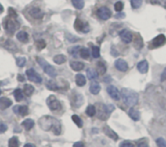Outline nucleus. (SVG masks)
Instances as JSON below:
<instances>
[{
  "instance_id": "obj_27",
  "label": "nucleus",
  "mask_w": 166,
  "mask_h": 147,
  "mask_svg": "<svg viewBox=\"0 0 166 147\" xmlns=\"http://www.w3.org/2000/svg\"><path fill=\"white\" fill-rule=\"evenodd\" d=\"M34 92V87L31 84H25L23 87V93L25 96H31V94Z\"/></svg>"
},
{
  "instance_id": "obj_28",
  "label": "nucleus",
  "mask_w": 166,
  "mask_h": 147,
  "mask_svg": "<svg viewBox=\"0 0 166 147\" xmlns=\"http://www.w3.org/2000/svg\"><path fill=\"white\" fill-rule=\"evenodd\" d=\"M46 86H47L48 88H49L50 90H52V91H56V90H58V85H57V83H56L55 80H48Z\"/></svg>"
},
{
  "instance_id": "obj_6",
  "label": "nucleus",
  "mask_w": 166,
  "mask_h": 147,
  "mask_svg": "<svg viewBox=\"0 0 166 147\" xmlns=\"http://www.w3.org/2000/svg\"><path fill=\"white\" fill-rule=\"evenodd\" d=\"M47 104L51 110H60L61 108V104L55 96H50L47 99Z\"/></svg>"
},
{
  "instance_id": "obj_4",
  "label": "nucleus",
  "mask_w": 166,
  "mask_h": 147,
  "mask_svg": "<svg viewBox=\"0 0 166 147\" xmlns=\"http://www.w3.org/2000/svg\"><path fill=\"white\" fill-rule=\"evenodd\" d=\"M37 62L39 63V64L41 65V67L43 68V70H44V72L47 74L48 76H50L51 77H56V69L53 68L52 66H51L49 63H47L44 59H42V58H37Z\"/></svg>"
},
{
  "instance_id": "obj_2",
  "label": "nucleus",
  "mask_w": 166,
  "mask_h": 147,
  "mask_svg": "<svg viewBox=\"0 0 166 147\" xmlns=\"http://www.w3.org/2000/svg\"><path fill=\"white\" fill-rule=\"evenodd\" d=\"M95 108H96V112H97V117L101 120H106L110 116L112 110H114L113 106H111V104L105 106L103 104H97Z\"/></svg>"
},
{
  "instance_id": "obj_43",
  "label": "nucleus",
  "mask_w": 166,
  "mask_h": 147,
  "mask_svg": "<svg viewBox=\"0 0 166 147\" xmlns=\"http://www.w3.org/2000/svg\"><path fill=\"white\" fill-rule=\"evenodd\" d=\"M157 144L158 147H166V140L162 138H159L157 139Z\"/></svg>"
},
{
  "instance_id": "obj_44",
  "label": "nucleus",
  "mask_w": 166,
  "mask_h": 147,
  "mask_svg": "<svg viewBox=\"0 0 166 147\" xmlns=\"http://www.w3.org/2000/svg\"><path fill=\"white\" fill-rule=\"evenodd\" d=\"M78 50H81V48H80V46H73V48L69 49V52H70V53H71L72 55L76 56V55H77V52H78Z\"/></svg>"
},
{
  "instance_id": "obj_23",
  "label": "nucleus",
  "mask_w": 166,
  "mask_h": 147,
  "mask_svg": "<svg viewBox=\"0 0 166 147\" xmlns=\"http://www.w3.org/2000/svg\"><path fill=\"white\" fill-rule=\"evenodd\" d=\"M34 121L32 119H26V120H24V121L21 123V126L26 130V131H29V130H31L32 128L34 127Z\"/></svg>"
},
{
  "instance_id": "obj_3",
  "label": "nucleus",
  "mask_w": 166,
  "mask_h": 147,
  "mask_svg": "<svg viewBox=\"0 0 166 147\" xmlns=\"http://www.w3.org/2000/svg\"><path fill=\"white\" fill-rule=\"evenodd\" d=\"M56 121L57 119L56 118H52L51 116H44L39 120V125L43 130L49 131L50 129H52L53 125L56 123Z\"/></svg>"
},
{
  "instance_id": "obj_10",
  "label": "nucleus",
  "mask_w": 166,
  "mask_h": 147,
  "mask_svg": "<svg viewBox=\"0 0 166 147\" xmlns=\"http://www.w3.org/2000/svg\"><path fill=\"white\" fill-rule=\"evenodd\" d=\"M120 36H121V39L122 40V42L125 44H129L130 42L132 41L133 39V36H132V33L130 31H128L126 29L122 30L121 32L120 33Z\"/></svg>"
},
{
  "instance_id": "obj_54",
  "label": "nucleus",
  "mask_w": 166,
  "mask_h": 147,
  "mask_svg": "<svg viewBox=\"0 0 166 147\" xmlns=\"http://www.w3.org/2000/svg\"><path fill=\"white\" fill-rule=\"evenodd\" d=\"M0 95H1V90H0Z\"/></svg>"
},
{
  "instance_id": "obj_26",
  "label": "nucleus",
  "mask_w": 166,
  "mask_h": 147,
  "mask_svg": "<svg viewBox=\"0 0 166 147\" xmlns=\"http://www.w3.org/2000/svg\"><path fill=\"white\" fill-rule=\"evenodd\" d=\"M85 77L82 75V74H78L76 76V83L78 86H84L85 84Z\"/></svg>"
},
{
  "instance_id": "obj_48",
  "label": "nucleus",
  "mask_w": 166,
  "mask_h": 147,
  "mask_svg": "<svg viewBox=\"0 0 166 147\" xmlns=\"http://www.w3.org/2000/svg\"><path fill=\"white\" fill-rule=\"evenodd\" d=\"M138 147H149L147 140H141L138 142Z\"/></svg>"
},
{
  "instance_id": "obj_30",
  "label": "nucleus",
  "mask_w": 166,
  "mask_h": 147,
  "mask_svg": "<svg viewBox=\"0 0 166 147\" xmlns=\"http://www.w3.org/2000/svg\"><path fill=\"white\" fill-rule=\"evenodd\" d=\"M106 73V65L102 61H99L97 63V74L99 75H104Z\"/></svg>"
},
{
  "instance_id": "obj_14",
  "label": "nucleus",
  "mask_w": 166,
  "mask_h": 147,
  "mask_svg": "<svg viewBox=\"0 0 166 147\" xmlns=\"http://www.w3.org/2000/svg\"><path fill=\"white\" fill-rule=\"evenodd\" d=\"M103 132L106 135H108L110 138L114 139V140H117V138H119V135H117L113 130H112L110 127H108V126H105V127L103 128Z\"/></svg>"
},
{
  "instance_id": "obj_12",
  "label": "nucleus",
  "mask_w": 166,
  "mask_h": 147,
  "mask_svg": "<svg viewBox=\"0 0 166 147\" xmlns=\"http://www.w3.org/2000/svg\"><path fill=\"white\" fill-rule=\"evenodd\" d=\"M107 92L109 93V95L114 100H117H117H120L121 93H120L119 90H117V87H115L113 85H110V86H108V88H107Z\"/></svg>"
},
{
  "instance_id": "obj_35",
  "label": "nucleus",
  "mask_w": 166,
  "mask_h": 147,
  "mask_svg": "<svg viewBox=\"0 0 166 147\" xmlns=\"http://www.w3.org/2000/svg\"><path fill=\"white\" fill-rule=\"evenodd\" d=\"M80 55H81V57L84 59H88L89 50L88 49H85V48H83V49H81V50H80Z\"/></svg>"
},
{
  "instance_id": "obj_25",
  "label": "nucleus",
  "mask_w": 166,
  "mask_h": 147,
  "mask_svg": "<svg viewBox=\"0 0 166 147\" xmlns=\"http://www.w3.org/2000/svg\"><path fill=\"white\" fill-rule=\"evenodd\" d=\"M87 75H88V77L89 78L90 80H96V78L98 77V74L95 70L93 69H88L87 70Z\"/></svg>"
},
{
  "instance_id": "obj_20",
  "label": "nucleus",
  "mask_w": 166,
  "mask_h": 147,
  "mask_svg": "<svg viewBox=\"0 0 166 147\" xmlns=\"http://www.w3.org/2000/svg\"><path fill=\"white\" fill-rule=\"evenodd\" d=\"M70 66H71V68L74 71L80 72V71H82L84 69L85 64H84V63H82V62H79V61H72L70 63Z\"/></svg>"
},
{
  "instance_id": "obj_49",
  "label": "nucleus",
  "mask_w": 166,
  "mask_h": 147,
  "mask_svg": "<svg viewBox=\"0 0 166 147\" xmlns=\"http://www.w3.org/2000/svg\"><path fill=\"white\" fill-rule=\"evenodd\" d=\"M164 80H166V68L161 74V81H164Z\"/></svg>"
},
{
  "instance_id": "obj_21",
  "label": "nucleus",
  "mask_w": 166,
  "mask_h": 147,
  "mask_svg": "<svg viewBox=\"0 0 166 147\" xmlns=\"http://www.w3.org/2000/svg\"><path fill=\"white\" fill-rule=\"evenodd\" d=\"M134 48L136 50H141L143 48V39L140 34H136L134 38Z\"/></svg>"
},
{
  "instance_id": "obj_8",
  "label": "nucleus",
  "mask_w": 166,
  "mask_h": 147,
  "mask_svg": "<svg viewBox=\"0 0 166 147\" xmlns=\"http://www.w3.org/2000/svg\"><path fill=\"white\" fill-rule=\"evenodd\" d=\"M166 43V38L163 34H159L157 35L156 38L152 41V45L150 46V48H158V46H161Z\"/></svg>"
},
{
  "instance_id": "obj_16",
  "label": "nucleus",
  "mask_w": 166,
  "mask_h": 147,
  "mask_svg": "<svg viewBox=\"0 0 166 147\" xmlns=\"http://www.w3.org/2000/svg\"><path fill=\"white\" fill-rule=\"evenodd\" d=\"M137 69L140 73L146 74L149 70V64H148L147 60H142L141 62H139L137 65Z\"/></svg>"
},
{
  "instance_id": "obj_32",
  "label": "nucleus",
  "mask_w": 166,
  "mask_h": 147,
  "mask_svg": "<svg viewBox=\"0 0 166 147\" xmlns=\"http://www.w3.org/2000/svg\"><path fill=\"white\" fill-rule=\"evenodd\" d=\"M52 132L53 134H55L56 135H60V133H61V125L60 123V121H56V123L53 125V127H52Z\"/></svg>"
},
{
  "instance_id": "obj_7",
  "label": "nucleus",
  "mask_w": 166,
  "mask_h": 147,
  "mask_svg": "<svg viewBox=\"0 0 166 147\" xmlns=\"http://www.w3.org/2000/svg\"><path fill=\"white\" fill-rule=\"evenodd\" d=\"M26 76H27V78L30 81H33L36 83L42 82V77L39 75V74H37L36 71L34 69H32V68L26 71Z\"/></svg>"
},
{
  "instance_id": "obj_36",
  "label": "nucleus",
  "mask_w": 166,
  "mask_h": 147,
  "mask_svg": "<svg viewBox=\"0 0 166 147\" xmlns=\"http://www.w3.org/2000/svg\"><path fill=\"white\" fill-rule=\"evenodd\" d=\"M72 120H73V122L76 124L79 128H82L83 127V121H82V119L78 116V115H73V116H72Z\"/></svg>"
},
{
  "instance_id": "obj_38",
  "label": "nucleus",
  "mask_w": 166,
  "mask_h": 147,
  "mask_svg": "<svg viewBox=\"0 0 166 147\" xmlns=\"http://www.w3.org/2000/svg\"><path fill=\"white\" fill-rule=\"evenodd\" d=\"M36 46L38 50H43L46 48V42L44 40H39L36 42Z\"/></svg>"
},
{
  "instance_id": "obj_22",
  "label": "nucleus",
  "mask_w": 166,
  "mask_h": 147,
  "mask_svg": "<svg viewBox=\"0 0 166 147\" xmlns=\"http://www.w3.org/2000/svg\"><path fill=\"white\" fill-rule=\"evenodd\" d=\"M128 115H129L130 118H132L134 121H138V120L140 119V112L134 108H130L128 110Z\"/></svg>"
},
{
  "instance_id": "obj_17",
  "label": "nucleus",
  "mask_w": 166,
  "mask_h": 147,
  "mask_svg": "<svg viewBox=\"0 0 166 147\" xmlns=\"http://www.w3.org/2000/svg\"><path fill=\"white\" fill-rule=\"evenodd\" d=\"M13 110L16 113H20L21 116H26L28 114V108L26 106H23V107H15L13 108Z\"/></svg>"
},
{
  "instance_id": "obj_41",
  "label": "nucleus",
  "mask_w": 166,
  "mask_h": 147,
  "mask_svg": "<svg viewBox=\"0 0 166 147\" xmlns=\"http://www.w3.org/2000/svg\"><path fill=\"white\" fill-rule=\"evenodd\" d=\"M92 56L94 58H98L100 56V50L98 46H93L92 48Z\"/></svg>"
},
{
  "instance_id": "obj_53",
  "label": "nucleus",
  "mask_w": 166,
  "mask_h": 147,
  "mask_svg": "<svg viewBox=\"0 0 166 147\" xmlns=\"http://www.w3.org/2000/svg\"><path fill=\"white\" fill-rule=\"evenodd\" d=\"M3 11H4V8H3L2 5L0 4V14H2V13H3Z\"/></svg>"
},
{
  "instance_id": "obj_40",
  "label": "nucleus",
  "mask_w": 166,
  "mask_h": 147,
  "mask_svg": "<svg viewBox=\"0 0 166 147\" xmlns=\"http://www.w3.org/2000/svg\"><path fill=\"white\" fill-rule=\"evenodd\" d=\"M26 63V58L25 57H18L17 58V64L19 67H23Z\"/></svg>"
},
{
  "instance_id": "obj_24",
  "label": "nucleus",
  "mask_w": 166,
  "mask_h": 147,
  "mask_svg": "<svg viewBox=\"0 0 166 147\" xmlns=\"http://www.w3.org/2000/svg\"><path fill=\"white\" fill-rule=\"evenodd\" d=\"M17 38L19 41L23 42V43H26L28 41V34L24 32V31H20V32L18 33L17 35Z\"/></svg>"
},
{
  "instance_id": "obj_11",
  "label": "nucleus",
  "mask_w": 166,
  "mask_h": 147,
  "mask_svg": "<svg viewBox=\"0 0 166 147\" xmlns=\"http://www.w3.org/2000/svg\"><path fill=\"white\" fill-rule=\"evenodd\" d=\"M115 67L117 68V70H119L121 72H126L128 70V64L126 63L125 60L121 59V58L116 60V62H115Z\"/></svg>"
},
{
  "instance_id": "obj_15",
  "label": "nucleus",
  "mask_w": 166,
  "mask_h": 147,
  "mask_svg": "<svg viewBox=\"0 0 166 147\" xmlns=\"http://www.w3.org/2000/svg\"><path fill=\"white\" fill-rule=\"evenodd\" d=\"M11 106H12V101H11L10 99H8L6 97L0 98V109L1 110L6 109Z\"/></svg>"
},
{
  "instance_id": "obj_18",
  "label": "nucleus",
  "mask_w": 166,
  "mask_h": 147,
  "mask_svg": "<svg viewBox=\"0 0 166 147\" xmlns=\"http://www.w3.org/2000/svg\"><path fill=\"white\" fill-rule=\"evenodd\" d=\"M30 15H31V17L32 18H34V19H42L43 17V13L42 11L39 9V8H37V7H34V8H32L30 10Z\"/></svg>"
},
{
  "instance_id": "obj_52",
  "label": "nucleus",
  "mask_w": 166,
  "mask_h": 147,
  "mask_svg": "<svg viewBox=\"0 0 166 147\" xmlns=\"http://www.w3.org/2000/svg\"><path fill=\"white\" fill-rule=\"evenodd\" d=\"M24 147H35L33 144H31V143H27V144H25Z\"/></svg>"
},
{
  "instance_id": "obj_19",
  "label": "nucleus",
  "mask_w": 166,
  "mask_h": 147,
  "mask_svg": "<svg viewBox=\"0 0 166 147\" xmlns=\"http://www.w3.org/2000/svg\"><path fill=\"white\" fill-rule=\"evenodd\" d=\"M100 89H101V87L99 85V83L96 81H92L89 87V91L92 94H93V95H97V94L100 92Z\"/></svg>"
},
{
  "instance_id": "obj_9",
  "label": "nucleus",
  "mask_w": 166,
  "mask_h": 147,
  "mask_svg": "<svg viewBox=\"0 0 166 147\" xmlns=\"http://www.w3.org/2000/svg\"><path fill=\"white\" fill-rule=\"evenodd\" d=\"M97 15L99 19H103V20H107L111 18L112 13L107 7H101L97 10Z\"/></svg>"
},
{
  "instance_id": "obj_34",
  "label": "nucleus",
  "mask_w": 166,
  "mask_h": 147,
  "mask_svg": "<svg viewBox=\"0 0 166 147\" xmlns=\"http://www.w3.org/2000/svg\"><path fill=\"white\" fill-rule=\"evenodd\" d=\"M14 96H15V99L17 102H20L21 100L23 99V92H21L20 89H16L14 91Z\"/></svg>"
},
{
  "instance_id": "obj_42",
  "label": "nucleus",
  "mask_w": 166,
  "mask_h": 147,
  "mask_svg": "<svg viewBox=\"0 0 166 147\" xmlns=\"http://www.w3.org/2000/svg\"><path fill=\"white\" fill-rule=\"evenodd\" d=\"M122 9H124V3H122L121 1H117L115 4V10L117 12H121Z\"/></svg>"
},
{
  "instance_id": "obj_50",
  "label": "nucleus",
  "mask_w": 166,
  "mask_h": 147,
  "mask_svg": "<svg viewBox=\"0 0 166 147\" xmlns=\"http://www.w3.org/2000/svg\"><path fill=\"white\" fill-rule=\"evenodd\" d=\"M73 147H85L84 143L81 142V141H79V142H76V143H74Z\"/></svg>"
},
{
  "instance_id": "obj_51",
  "label": "nucleus",
  "mask_w": 166,
  "mask_h": 147,
  "mask_svg": "<svg viewBox=\"0 0 166 147\" xmlns=\"http://www.w3.org/2000/svg\"><path fill=\"white\" fill-rule=\"evenodd\" d=\"M18 80H19V81H24V77H23L21 75H19Z\"/></svg>"
},
{
  "instance_id": "obj_13",
  "label": "nucleus",
  "mask_w": 166,
  "mask_h": 147,
  "mask_svg": "<svg viewBox=\"0 0 166 147\" xmlns=\"http://www.w3.org/2000/svg\"><path fill=\"white\" fill-rule=\"evenodd\" d=\"M75 29L78 31L87 32V31H88V23L83 22L80 19H77L76 22H75Z\"/></svg>"
},
{
  "instance_id": "obj_47",
  "label": "nucleus",
  "mask_w": 166,
  "mask_h": 147,
  "mask_svg": "<svg viewBox=\"0 0 166 147\" xmlns=\"http://www.w3.org/2000/svg\"><path fill=\"white\" fill-rule=\"evenodd\" d=\"M120 147H135L134 144L131 143L130 141H124V142H121Z\"/></svg>"
},
{
  "instance_id": "obj_37",
  "label": "nucleus",
  "mask_w": 166,
  "mask_h": 147,
  "mask_svg": "<svg viewBox=\"0 0 166 147\" xmlns=\"http://www.w3.org/2000/svg\"><path fill=\"white\" fill-rule=\"evenodd\" d=\"M87 114L88 115V116H93V115L96 114V108L94 106H88L87 108Z\"/></svg>"
},
{
  "instance_id": "obj_5",
  "label": "nucleus",
  "mask_w": 166,
  "mask_h": 147,
  "mask_svg": "<svg viewBox=\"0 0 166 147\" xmlns=\"http://www.w3.org/2000/svg\"><path fill=\"white\" fill-rule=\"evenodd\" d=\"M4 25H5V28L10 33H14L16 30H18L20 28V24L19 22L13 18H7L5 19L4 22Z\"/></svg>"
},
{
  "instance_id": "obj_45",
  "label": "nucleus",
  "mask_w": 166,
  "mask_h": 147,
  "mask_svg": "<svg viewBox=\"0 0 166 147\" xmlns=\"http://www.w3.org/2000/svg\"><path fill=\"white\" fill-rule=\"evenodd\" d=\"M8 127H7V125L3 123V122H0V134H3L5 133L7 131Z\"/></svg>"
},
{
  "instance_id": "obj_29",
  "label": "nucleus",
  "mask_w": 166,
  "mask_h": 147,
  "mask_svg": "<svg viewBox=\"0 0 166 147\" xmlns=\"http://www.w3.org/2000/svg\"><path fill=\"white\" fill-rule=\"evenodd\" d=\"M8 146L9 147H20V140L17 136H13L11 138L9 142H8Z\"/></svg>"
},
{
  "instance_id": "obj_39",
  "label": "nucleus",
  "mask_w": 166,
  "mask_h": 147,
  "mask_svg": "<svg viewBox=\"0 0 166 147\" xmlns=\"http://www.w3.org/2000/svg\"><path fill=\"white\" fill-rule=\"evenodd\" d=\"M142 5V0H131V6L134 9H138Z\"/></svg>"
},
{
  "instance_id": "obj_33",
  "label": "nucleus",
  "mask_w": 166,
  "mask_h": 147,
  "mask_svg": "<svg viewBox=\"0 0 166 147\" xmlns=\"http://www.w3.org/2000/svg\"><path fill=\"white\" fill-rule=\"evenodd\" d=\"M72 4L76 9L81 10L85 6V1L84 0H72Z\"/></svg>"
},
{
  "instance_id": "obj_1",
  "label": "nucleus",
  "mask_w": 166,
  "mask_h": 147,
  "mask_svg": "<svg viewBox=\"0 0 166 147\" xmlns=\"http://www.w3.org/2000/svg\"><path fill=\"white\" fill-rule=\"evenodd\" d=\"M121 97L127 107L132 108L138 103V94L135 91L130 90V89H127V88L121 89Z\"/></svg>"
},
{
  "instance_id": "obj_31",
  "label": "nucleus",
  "mask_w": 166,
  "mask_h": 147,
  "mask_svg": "<svg viewBox=\"0 0 166 147\" xmlns=\"http://www.w3.org/2000/svg\"><path fill=\"white\" fill-rule=\"evenodd\" d=\"M53 61H55V63H56V64L60 65L66 61V57H65V55L58 54V55H56L55 57H53Z\"/></svg>"
},
{
  "instance_id": "obj_46",
  "label": "nucleus",
  "mask_w": 166,
  "mask_h": 147,
  "mask_svg": "<svg viewBox=\"0 0 166 147\" xmlns=\"http://www.w3.org/2000/svg\"><path fill=\"white\" fill-rule=\"evenodd\" d=\"M8 11H9V17L10 18H13V19L17 18V13H16V11L13 8H9Z\"/></svg>"
}]
</instances>
